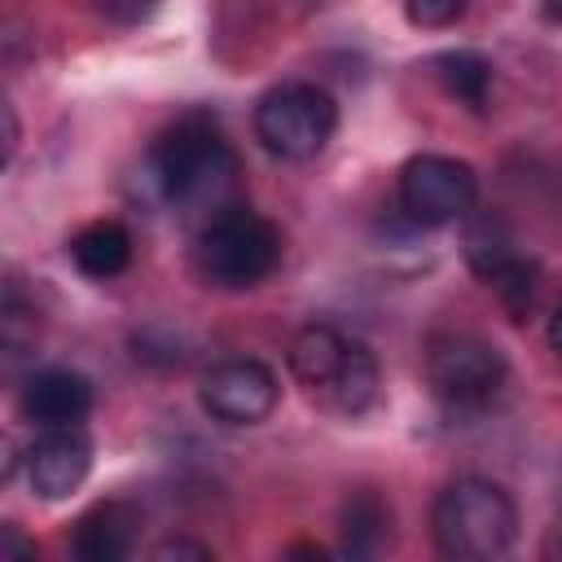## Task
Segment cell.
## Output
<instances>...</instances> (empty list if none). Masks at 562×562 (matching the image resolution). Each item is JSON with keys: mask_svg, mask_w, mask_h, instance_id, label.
Here are the masks:
<instances>
[{"mask_svg": "<svg viewBox=\"0 0 562 562\" xmlns=\"http://www.w3.org/2000/svg\"><path fill=\"white\" fill-rule=\"evenodd\" d=\"M338 127V105L325 88L307 83V79H290L277 83L259 97L255 105V136L272 158L285 162H303L312 154H321L329 145Z\"/></svg>", "mask_w": 562, "mask_h": 562, "instance_id": "5b68a950", "label": "cell"}, {"mask_svg": "<svg viewBox=\"0 0 562 562\" xmlns=\"http://www.w3.org/2000/svg\"><path fill=\"white\" fill-rule=\"evenodd\" d=\"M198 272L220 290H250L281 263V228L246 202L198 228Z\"/></svg>", "mask_w": 562, "mask_h": 562, "instance_id": "277c9868", "label": "cell"}, {"mask_svg": "<svg viewBox=\"0 0 562 562\" xmlns=\"http://www.w3.org/2000/svg\"><path fill=\"white\" fill-rule=\"evenodd\" d=\"M430 536L443 558L457 562H487L501 558L518 536L514 496L492 479H457L430 505Z\"/></svg>", "mask_w": 562, "mask_h": 562, "instance_id": "3957f363", "label": "cell"}, {"mask_svg": "<svg viewBox=\"0 0 562 562\" xmlns=\"http://www.w3.org/2000/svg\"><path fill=\"white\" fill-rule=\"evenodd\" d=\"M154 558L158 562H167V558H211V549L206 544H193V540H162L154 549Z\"/></svg>", "mask_w": 562, "mask_h": 562, "instance_id": "ffe728a7", "label": "cell"}, {"mask_svg": "<svg viewBox=\"0 0 562 562\" xmlns=\"http://www.w3.org/2000/svg\"><path fill=\"white\" fill-rule=\"evenodd\" d=\"M536 281H540V268H536V259L518 255V259H514L505 272H496L487 285L496 290L501 307H505L514 321H522V316L531 312V303H536Z\"/></svg>", "mask_w": 562, "mask_h": 562, "instance_id": "2e32d148", "label": "cell"}, {"mask_svg": "<svg viewBox=\"0 0 562 562\" xmlns=\"http://www.w3.org/2000/svg\"><path fill=\"white\" fill-rule=\"evenodd\" d=\"M145 514L132 501H97L70 527V553L83 562H123L140 540Z\"/></svg>", "mask_w": 562, "mask_h": 562, "instance_id": "30bf717a", "label": "cell"}, {"mask_svg": "<svg viewBox=\"0 0 562 562\" xmlns=\"http://www.w3.org/2000/svg\"><path fill=\"white\" fill-rule=\"evenodd\" d=\"M465 263H470V272L474 277H483V281H492L496 272H505L522 250H514V237H509V228H505V220H496V215H479L470 228H465Z\"/></svg>", "mask_w": 562, "mask_h": 562, "instance_id": "9a60e30c", "label": "cell"}, {"mask_svg": "<svg viewBox=\"0 0 562 562\" xmlns=\"http://www.w3.org/2000/svg\"><path fill=\"white\" fill-rule=\"evenodd\" d=\"M505 356L465 329L430 334L426 342V382L452 408H479L505 386Z\"/></svg>", "mask_w": 562, "mask_h": 562, "instance_id": "8992f818", "label": "cell"}, {"mask_svg": "<svg viewBox=\"0 0 562 562\" xmlns=\"http://www.w3.org/2000/svg\"><path fill=\"white\" fill-rule=\"evenodd\" d=\"M4 162L13 158V149H18V119H13V105H4Z\"/></svg>", "mask_w": 562, "mask_h": 562, "instance_id": "44dd1931", "label": "cell"}, {"mask_svg": "<svg viewBox=\"0 0 562 562\" xmlns=\"http://www.w3.org/2000/svg\"><path fill=\"white\" fill-rule=\"evenodd\" d=\"M474 198L479 176L452 154H417L400 167V211L422 228L465 220L474 211Z\"/></svg>", "mask_w": 562, "mask_h": 562, "instance_id": "52a82bcc", "label": "cell"}, {"mask_svg": "<svg viewBox=\"0 0 562 562\" xmlns=\"http://www.w3.org/2000/svg\"><path fill=\"white\" fill-rule=\"evenodd\" d=\"M290 373L312 391V400L342 417L369 413L382 386L373 351L334 325H303L290 338Z\"/></svg>", "mask_w": 562, "mask_h": 562, "instance_id": "7a4b0ae2", "label": "cell"}, {"mask_svg": "<svg viewBox=\"0 0 562 562\" xmlns=\"http://www.w3.org/2000/svg\"><path fill=\"white\" fill-rule=\"evenodd\" d=\"M70 259L83 277L92 281H110L132 263V233L119 220H92L70 237Z\"/></svg>", "mask_w": 562, "mask_h": 562, "instance_id": "7c38bea8", "label": "cell"}, {"mask_svg": "<svg viewBox=\"0 0 562 562\" xmlns=\"http://www.w3.org/2000/svg\"><path fill=\"white\" fill-rule=\"evenodd\" d=\"M0 558H35V544L22 540V531L13 522L0 527Z\"/></svg>", "mask_w": 562, "mask_h": 562, "instance_id": "d6986e66", "label": "cell"}, {"mask_svg": "<svg viewBox=\"0 0 562 562\" xmlns=\"http://www.w3.org/2000/svg\"><path fill=\"white\" fill-rule=\"evenodd\" d=\"M92 413V382L75 369H40L22 386V417L35 426H79Z\"/></svg>", "mask_w": 562, "mask_h": 562, "instance_id": "8fae6325", "label": "cell"}, {"mask_svg": "<svg viewBox=\"0 0 562 562\" xmlns=\"http://www.w3.org/2000/svg\"><path fill=\"white\" fill-rule=\"evenodd\" d=\"M92 9H97L105 22L136 26V22H145V18L158 9V0H92Z\"/></svg>", "mask_w": 562, "mask_h": 562, "instance_id": "ac0fdd59", "label": "cell"}, {"mask_svg": "<svg viewBox=\"0 0 562 562\" xmlns=\"http://www.w3.org/2000/svg\"><path fill=\"white\" fill-rule=\"evenodd\" d=\"M435 75L443 83L448 97H457L461 105H470L474 114L487 110V92H492V61L474 48H452L435 57Z\"/></svg>", "mask_w": 562, "mask_h": 562, "instance_id": "5bb4252c", "label": "cell"}, {"mask_svg": "<svg viewBox=\"0 0 562 562\" xmlns=\"http://www.w3.org/2000/svg\"><path fill=\"white\" fill-rule=\"evenodd\" d=\"M549 347L562 356V303L553 307V316H549Z\"/></svg>", "mask_w": 562, "mask_h": 562, "instance_id": "7402d4cb", "label": "cell"}, {"mask_svg": "<svg viewBox=\"0 0 562 562\" xmlns=\"http://www.w3.org/2000/svg\"><path fill=\"white\" fill-rule=\"evenodd\" d=\"M312 4H325V0H312Z\"/></svg>", "mask_w": 562, "mask_h": 562, "instance_id": "603a6c76", "label": "cell"}, {"mask_svg": "<svg viewBox=\"0 0 562 562\" xmlns=\"http://www.w3.org/2000/svg\"><path fill=\"white\" fill-rule=\"evenodd\" d=\"M149 171L158 193L189 220L211 224L215 215L241 206V162L220 123L202 110L180 114L149 149Z\"/></svg>", "mask_w": 562, "mask_h": 562, "instance_id": "6da1fadb", "label": "cell"}, {"mask_svg": "<svg viewBox=\"0 0 562 562\" xmlns=\"http://www.w3.org/2000/svg\"><path fill=\"white\" fill-rule=\"evenodd\" d=\"M92 470V439L83 426H40L35 443L26 448V483L40 501L70 496Z\"/></svg>", "mask_w": 562, "mask_h": 562, "instance_id": "9c48e42d", "label": "cell"}, {"mask_svg": "<svg viewBox=\"0 0 562 562\" xmlns=\"http://www.w3.org/2000/svg\"><path fill=\"white\" fill-rule=\"evenodd\" d=\"M386 544H391V505L369 487L351 492L342 505V553L373 558Z\"/></svg>", "mask_w": 562, "mask_h": 562, "instance_id": "4fadbf2b", "label": "cell"}, {"mask_svg": "<svg viewBox=\"0 0 562 562\" xmlns=\"http://www.w3.org/2000/svg\"><path fill=\"white\" fill-rule=\"evenodd\" d=\"M404 13L413 26H452L465 13V0H404Z\"/></svg>", "mask_w": 562, "mask_h": 562, "instance_id": "e0dca14e", "label": "cell"}, {"mask_svg": "<svg viewBox=\"0 0 562 562\" xmlns=\"http://www.w3.org/2000/svg\"><path fill=\"white\" fill-rule=\"evenodd\" d=\"M277 373L255 356H228L202 373L198 400L224 426H259L277 408Z\"/></svg>", "mask_w": 562, "mask_h": 562, "instance_id": "ba28073f", "label": "cell"}]
</instances>
